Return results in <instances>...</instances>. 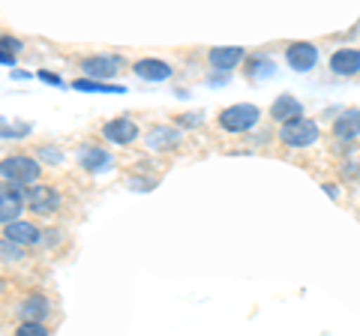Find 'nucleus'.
<instances>
[{
	"mask_svg": "<svg viewBox=\"0 0 360 336\" xmlns=\"http://www.w3.org/2000/svg\"><path fill=\"white\" fill-rule=\"evenodd\" d=\"M42 156H45V160H51V162H60V156L54 150H42Z\"/></svg>",
	"mask_w": 360,
	"mask_h": 336,
	"instance_id": "393cba45",
	"label": "nucleus"
},
{
	"mask_svg": "<svg viewBox=\"0 0 360 336\" xmlns=\"http://www.w3.org/2000/svg\"><path fill=\"white\" fill-rule=\"evenodd\" d=\"M258 123V108L255 105H231V108H225L222 115H219V127L225 132H246V129H252Z\"/></svg>",
	"mask_w": 360,
	"mask_h": 336,
	"instance_id": "7ed1b4c3",
	"label": "nucleus"
},
{
	"mask_svg": "<svg viewBox=\"0 0 360 336\" xmlns=\"http://www.w3.org/2000/svg\"><path fill=\"white\" fill-rule=\"evenodd\" d=\"M39 162L30 160V156H9V160H4V165H0V174H4L6 183H18V186H30L37 183L39 177Z\"/></svg>",
	"mask_w": 360,
	"mask_h": 336,
	"instance_id": "f257e3e1",
	"label": "nucleus"
},
{
	"mask_svg": "<svg viewBox=\"0 0 360 336\" xmlns=\"http://www.w3.org/2000/svg\"><path fill=\"white\" fill-rule=\"evenodd\" d=\"M4 238L18 246H37L42 240V234L37 226H30V222H13V226L4 228Z\"/></svg>",
	"mask_w": 360,
	"mask_h": 336,
	"instance_id": "9b49d317",
	"label": "nucleus"
},
{
	"mask_svg": "<svg viewBox=\"0 0 360 336\" xmlns=\"http://www.w3.org/2000/svg\"><path fill=\"white\" fill-rule=\"evenodd\" d=\"M285 60L295 72H309L315 63H319V51H315L312 42H291L285 51Z\"/></svg>",
	"mask_w": 360,
	"mask_h": 336,
	"instance_id": "423d86ee",
	"label": "nucleus"
},
{
	"mask_svg": "<svg viewBox=\"0 0 360 336\" xmlns=\"http://www.w3.org/2000/svg\"><path fill=\"white\" fill-rule=\"evenodd\" d=\"M180 132L177 129H153L148 136V148L150 150H162V148H172V144H177Z\"/></svg>",
	"mask_w": 360,
	"mask_h": 336,
	"instance_id": "a211bd4d",
	"label": "nucleus"
},
{
	"mask_svg": "<svg viewBox=\"0 0 360 336\" xmlns=\"http://www.w3.org/2000/svg\"><path fill=\"white\" fill-rule=\"evenodd\" d=\"M21 195L27 198L33 214H51V210L60 207V195L54 193V189H49V186H27Z\"/></svg>",
	"mask_w": 360,
	"mask_h": 336,
	"instance_id": "39448f33",
	"label": "nucleus"
},
{
	"mask_svg": "<svg viewBox=\"0 0 360 336\" xmlns=\"http://www.w3.org/2000/svg\"><path fill=\"white\" fill-rule=\"evenodd\" d=\"M103 136L111 144H132L135 136H139V127H135V120H129V117H117V120H108L105 123Z\"/></svg>",
	"mask_w": 360,
	"mask_h": 336,
	"instance_id": "0eeeda50",
	"label": "nucleus"
},
{
	"mask_svg": "<svg viewBox=\"0 0 360 336\" xmlns=\"http://www.w3.org/2000/svg\"><path fill=\"white\" fill-rule=\"evenodd\" d=\"M18 316L25 318V321H42L45 316H49V300H45L42 295H30L25 304H21Z\"/></svg>",
	"mask_w": 360,
	"mask_h": 336,
	"instance_id": "dca6fc26",
	"label": "nucleus"
},
{
	"mask_svg": "<svg viewBox=\"0 0 360 336\" xmlns=\"http://www.w3.org/2000/svg\"><path fill=\"white\" fill-rule=\"evenodd\" d=\"M75 91H84V93H123L127 87L123 84H108V82H90V78H78L72 84Z\"/></svg>",
	"mask_w": 360,
	"mask_h": 336,
	"instance_id": "f3484780",
	"label": "nucleus"
},
{
	"mask_svg": "<svg viewBox=\"0 0 360 336\" xmlns=\"http://www.w3.org/2000/svg\"><path fill=\"white\" fill-rule=\"evenodd\" d=\"M333 136L342 141H352L360 136V108H348L333 120Z\"/></svg>",
	"mask_w": 360,
	"mask_h": 336,
	"instance_id": "1a4fd4ad",
	"label": "nucleus"
},
{
	"mask_svg": "<svg viewBox=\"0 0 360 336\" xmlns=\"http://www.w3.org/2000/svg\"><path fill=\"white\" fill-rule=\"evenodd\" d=\"M279 138H283L288 148H309V144L319 141V127L307 117H297L279 129Z\"/></svg>",
	"mask_w": 360,
	"mask_h": 336,
	"instance_id": "f03ea898",
	"label": "nucleus"
},
{
	"mask_svg": "<svg viewBox=\"0 0 360 336\" xmlns=\"http://www.w3.org/2000/svg\"><path fill=\"white\" fill-rule=\"evenodd\" d=\"M15 336H49V330L39 321H21L15 328Z\"/></svg>",
	"mask_w": 360,
	"mask_h": 336,
	"instance_id": "aec40b11",
	"label": "nucleus"
},
{
	"mask_svg": "<svg viewBox=\"0 0 360 336\" xmlns=\"http://www.w3.org/2000/svg\"><path fill=\"white\" fill-rule=\"evenodd\" d=\"M198 120H205V115H201V111H193V115H180L177 123H184V127H198Z\"/></svg>",
	"mask_w": 360,
	"mask_h": 336,
	"instance_id": "4be33fe9",
	"label": "nucleus"
},
{
	"mask_svg": "<svg viewBox=\"0 0 360 336\" xmlns=\"http://www.w3.org/2000/svg\"><path fill=\"white\" fill-rule=\"evenodd\" d=\"M4 259H18V250H13V240L4 238Z\"/></svg>",
	"mask_w": 360,
	"mask_h": 336,
	"instance_id": "b1692460",
	"label": "nucleus"
},
{
	"mask_svg": "<svg viewBox=\"0 0 360 336\" xmlns=\"http://www.w3.org/2000/svg\"><path fill=\"white\" fill-rule=\"evenodd\" d=\"M274 72V63L270 60H252L250 63V75H270Z\"/></svg>",
	"mask_w": 360,
	"mask_h": 336,
	"instance_id": "412c9836",
	"label": "nucleus"
},
{
	"mask_svg": "<svg viewBox=\"0 0 360 336\" xmlns=\"http://www.w3.org/2000/svg\"><path fill=\"white\" fill-rule=\"evenodd\" d=\"M270 115H274V120H276V123H283V127H285V123L303 117V108H300L297 99H291V96L285 93V96H279L276 103H274V108H270Z\"/></svg>",
	"mask_w": 360,
	"mask_h": 336,
	"instance_id": "ddd939ff",
	"label": "nucleus"
},
{
	"mask_svg": "<svg viewBox=\"0 0 360 336\" xmlns=\"http://www.w3.org/2000/svg\"><path fill=\"white\" fill-rule=\"evenodd\" d=\"M37 75L42 78V82H45V84H54V87H63V82H60V78H58V75H54V72H49V70H39Z\"/></svg>",
	"mask_w": 360,
	"mask_h": 336,
	"instance_id": "5701e85b",
	"label": "nucleus"
},
{
	"mask_svg": "<svg viewBox=\"0 0 360 336\" xmlns=\"http://www.w3.org/2000/svg\"><path fill=\"white\" fill-rule=\"evenodd\" d=\"M21 207H25V195L15 193V189H4V195H0V219H4V228L13 226V219H18Z\"/></svg>",
	"mask_w": 360,
	"mask_h": 336,
	"instance_id": "f8f14e48",
	"label": "nucleus"
},
{
	"mask_svg": "<svg viewBox=\"0 0 360 336\" xmlns=\"http://www.w3.org/2000/svg\"><path fill=\"white\" fill-rule=\"evenodd\" d=\"M132 72L144 78V82H165V78H172V66L165 60H156V58H144L132 66Z\"/></svg>",
	"mask_w": 360,
	"mask_h": 336,
	"instance_id": "6e6552de",
	"label": "nucleus"
},
{
	"mask_svg": "<svg viewBox=\"0 0 360 336\" xmlns=\"http://www.w3.org/2000/svg\"><path fill=\"white\" fill-rule=\"evenodd\" d=\"M120 63L123 60L117 58V54H96V58H84L82 60V72H84V78H90V82H96V78L117 75Z\"/></svg>",
	"mask_w": 360,
	"mask_h": 336,
	"instance_id": "20e7f679",
	"label": "nucleus"
},
{
	"mask_svg": "<svg viewBox=\"0 0 360 336\" xmlns=\"http://www.w3.org/2000/svg\"><path fill=\"white\" fill-rule=\"evenodd\" d=\"M207 58H210V66H217V70H231V66H238L243 60V49L240 46H219V49H213Z\"/></svg>",
	"mask_w": 360,
	"mask_h": 336,
	"instance_id": "4468645a",
	"label": "nucleus"
},
{
	"mask_svg": "<svg viewBox=\"0 0 360 336\" xmlns=\"http://www.w3.org/2000/svg\"><path fill=\"white\" fill-rule=\"evenodd\" d=\"M330 70L336 75H354L360 72V49H340L330 54Z\"/></svg>",
	"mask_w": 360,
	"mask_h": 336,
	"instance_id": "9d476101",
	"label": "nucleus"
},
{
	"mask_svg": "<svg viewBox=\"0 0 360 336\" xmlns=\"http://www.w3.org/2000/svg\"><path fill=\"white\" fill-rule=\"evenodd\" d=\"M18 51H21V42H18V39H13V37H4V54H0V60H4V66L13 63Z\"/></svg>",
	"mask_w": 360,
	"mask_h": 336,
	"instance_id": "6ab92c4d",
	"label": "nucleus"
},
{
	"mask_svg": "<svg viewBox=\"0 0 360 336\" xmlns=\"http://www.w3.org/2000/svg\"><path fill=\"white\" fill-rule=\"evenodd\" d=\"M82 165L87 168V172H105V168L111 165V156L108 150L103 148H94V144H87V148H82Z\"/></svg>",
	"mask_w": 360,
	"mask_h": 336,
	"instance_id": "2eb2a0df",
	"label": "nucleus"
}]
</instances>
